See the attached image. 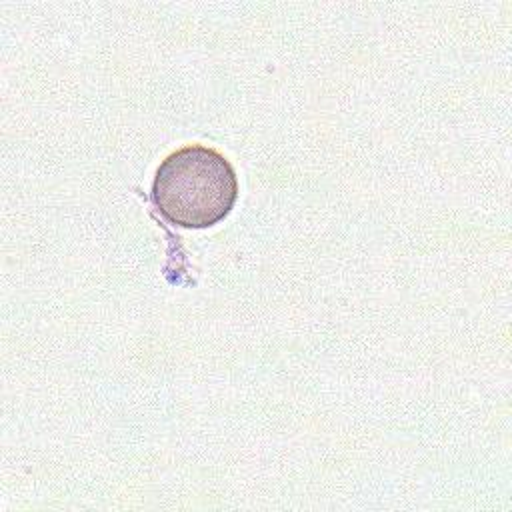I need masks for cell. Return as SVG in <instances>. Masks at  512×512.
<instances>
[{"label":"cell","mask_w":512,"mask_h":512,"mask_svg":"<svg viewBox=\"0 0 512 512\" xmlns=\"http://www.w3.org/2000/svg\"><path fill=\"white\" fill-rule=\"evenodd\" d=\"M238 198L232 164L214 148L184 146L156 168L152 202L160 214L182 228H210L224 220Z\"/></svg>","instance_id":"obj_1"}]
</instances>
